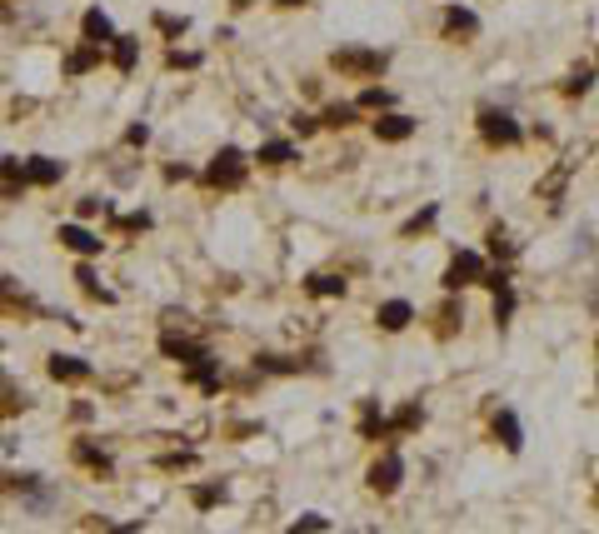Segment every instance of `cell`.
I'll return each mask as SVG.
<instances>
[{
    "instance_id": "1",
    "label": "cell",
    "mask_w": 599,
    "mask_h": 534,
    "mask_svg": "<svg viewBox=\"0 0 599 534\" xmlns=\"http://www.w3.org/2000/svg\"><path fill=\"white\" fill-rule=\"evenodd\" d=\"M245 175H250V155H245L240 145H220V151L210 155V165L200 170V185H205V190H220V195H230V190L245 185Z\"/></svg>"
},
{
    "instance_id": "2",
    "label": "cell",
    "mask_w": 599,
    "mask_h": 534,
    "mask_svg": "<svg viewBox=\"0 0 599 534\" xmlns=\"http://www.w3.org/2000/svg\"><path fill=\"white\" fill-rule=\"evenodd\" d=\"M330 70L345 80H380L390 70V50H374V46H340L330 56Z\"/></svg>"
},
{
    "instance_id": "3",
    "label": "cell",
    "mask_w": 599,
    "mask_h": 534,
    "mask_svg": "<svg viewBox=\"0 0 599 534\" xmlns=\"http://www.w3.org/2000/svg\"><path fill=\"white\" fill-rule=\"evenodd\" d=\"M475 131H479V141H485L489 151H515V145H524V125L515 120V110H505V105H479Z\"/></svg>"
},
{
    "instance_id": "4",
    "label": "cell",
    "mask_w": 599,
    "mask_h": 534,
    "mask_svg": "<svg viewBox=\"0 0 599 534\" xmlns=\"http://www.w3.org/2000/svg\"><path fill=\"white\" fill-rule=\"evenodd\" d=\"M485 265L489 260L479 250H455V255H449V265H445V275H440V290L445 295H459V290H469V285H479Z\"/></svg>"
},
{
    "instance_id": "5",
    "label": "cell",
    "mask_w": 599,
    "mask_h": 534,
    "mask_svg": "<svg viewBox=\"0 0 599 534\" xmlns=\"http://www.w3.org/2000/svg\"><path fill=\"white\" fill-rule=\"evenodd\" d=\"M365 485L374 489V495H400V485H405V455L394 450V445H384V455L370 465V475H365Z\"/></svg>"
},
{
    "instance_id": "6",
    "label": "cell",
    "mask_w": 599,
    "mask_h": 534,
    "mask_svg": "<svg viewBox=\"0 0 599 534\" xmlns=\"http://www.w3.org/2000/svg\"><path fill=\"white\" fill-rule=\"evenodd\" d=\"M56 240L66 245L70 255H80V260H100V255H105V240H100L90 225H85V220H60V225H56Z\"/></svg>"
},
{
    "instance_id": "7",
    "label": "cell",
    "mask_w": 599,
    "mask_h": 534,
    "mask_svg": "<svg viewBox=\"0 0 599 534\" xmlns=\"http://www.w3.org/2000/svg\"><path fill=\"white\" fill-rule=\"evenodd\" d=\"M415 131H420V120H415V115H405V110H380V115L370 120V135H374L380 145H405Z\"/></svg>"
},
{
    "instance_id": "8",
    "label": "cell",
    "mask_w": 599,
    "mask_h": 534,
    "mask_svg": "<svg viewBox=\"0 0 599 534\" xmlns=\"http://www.w3.org/2000/svg\"><path fill=\"white\" fill-rule=\"evenodd\" d=\"M415 319H420V309H415V300H405V295H390V300L374 305V325H380L384 335H405Z\"/></svg>"
},
{
    "instance_id": "9",
    "label": "cell",
    "mask_w": 599,
    "mask_h": 534,
    "mask_svg": "<svg viewBox=\"0 0 599 534\" xmlns=\"http://www.w3.org/2000/svg\"><path fill=\"white\" fill-rule=\"evenodd\" d=\"M20 175H26L30 190H56L60 180H66V160H56V155H26V160H20Z\"/></svg>"
},
{
    "instance_id": "10",
    "label": "cell",
    "mask_w": 599,
    "mask_h": 534,
    "mask_svg": "<svg viewBox=\"0 0 599 534\" xmlns=\"http://www.w3.org/2000/svg\"><path fill=\"white\" fill-rule=\"evenodd\" d=\"M295 160H300V145L290 141V135H270V141L255 145L250 165H260V170H285V165H295Z\"/></svg>"
},
{
    "instance_id": "11",
    "label": "cell",
    "mask_w": 599,
    "mask_h": 534,
    "mask_svg": "<svg viewBox=\"0 0 599 534\" xmlns=\"http://www.w3.org/2000/svg\"><path fill=\"white\" fill-rule=\"evenodd\" d=\"M425 430V404L420 400H405L394 414H384V445H400L405 435Z\"/></svg>"
},
{
    "instance_id": "12",
    "label": "cell",
    "mask_w": 599,
    "mask_h": 534,
    "mask_svg": "<svg viewBox=\"0 0 599 534\" xmlns=\"http://www.w3.org/2000/svg\"><path fill=\"white\" fill-rule=\"evenodd\" d=\"M70 459H75V465H85L95 479H110V475H115L110 450H100V440H90V435H80V440L70 445Z\"/></svg>"
},
{
    "instance_id": "13",
    "label": "cell",
    "mask_w": 599,
    "mask_h": 534,
    "mask_svg": "<svg viewBox=\"0 0 599 534\" xmlns=\"http://www.w3.org/2000/svg\"><path fill=\"white\" fill-rule=\"evenodd\" d=\"M155 350L170 360V365H190V360H200V355H210V345L205 340H190V335H175V330H165V335L155 340Z\"/></svg>"
},
{
    "instance_id": "14",
    "label": "cell",
    "mask_w": 599,
    "mask_h": 534,
    "mask_svg": "<svg viewBox=\"0 0 599 534\" xmlns=\"http://www.w3.org/2000/svg\"><path fill=\"white\" fill-rule=\"evenodd\" d=\"M185 384H195V390H205V394H220L225 370H220L215 350H210V355H200V360H190V365H185Z\"/></svg>"
},
{
    "instance_id": "15",
    "label": "cell",
    "mask_w": 599,
    "mask_h": 534,
    "mask_svg": "<svg viewBox=\"0 0 599 534\" xmlns=\"http://www.w3.org/2000/svg\"><path fill=\"white\" fill-rule=\"evenodd\" d=\"M46 370H50V380H60V384H90L95 380V365L80 355H50Z\"/></svg>"
},
{
    "instance_id": "16",
    "label": "cell",
    "mask_w": 599,
    "mask_h": 534,
    "mask_svg": "<svg viewBox=\"0 0 599 534\" xmlns=\"http://www.w3.org/2000/svg\"><path fill=\"white\" fill-rule=\"evenodd\" d=\"M479 36V16L469 5H459V0H449L445 5V40H475Z\"/></svg>"
},
{
    "instance_id": "17",
    "label": "cell",
    "mask_w": 599,
    "mask_h": 534,
    "mask_svg": "<svg viewBox=\"0 0 599 534\" xmlns=\"http://www.w3.org/2000/svg\"><path fill=\"white\" fill-rule=\"evenodd\" d=\"M479 255H485V260H495V265H510V260L520 255V245H515V235H510L505 220H495V225L485 230V250H479Z\"/></svg>"
},
{
    "instance_id": "18",
    "label": "cell",
    "mask_w": 599,
    "mask_h": 534,
    "mask_svg": "<svg viewBox=\"0 0 599 534\" xmlns=\"http://www.w3.org/2000/svg\"><path fill=\"white\" fill-rule=\"evenodd\" d=\"M489 435H495V445H505V455L524 450V424H520L515 410H499L495 420H489Z\"/></svg>"
},
{
    "instance_id": "19",
    "label": "cell",
    "mask_w": 599,
    "mask_h": 534,
    "mask_svg": "<svg viewBox=\"0 0 599 534\" xmlns=\"http://www.w3.org/2000/svg\"><path fill=\"white\" fill-rule=\"evenodd\" d=\"M80 40H90V46H110L115 40V20L105 16L100 5H85V16H80Z\"/></svg>"
},
{
    "instance_id": "20",
    "label": "cell",
    "mask_w": 599,
    "mask_h": 534,
    "mask_svg": "<svg viewBox=\"0 0 599 534\" xmlns=\"http://www.w3.org/2000/svg\"><path fill=\"white\" fill-rule=\"evenodd\" d=\"M105 56H110V66L121 70V76H135V66H141V36H121V30H115Z\"/></svg>"
},
{
    "instance_id": "21",
    "label": "cell",
    "mask_w": 599,
    "mask_h": 534,
    "mask_svg": "<svg viewBox=\"0 0 599 534\" xmlns=\"http://www.w3.org/2000/svg\"><path fill=\"white\" fill-rule=\"evenodd\" d=\"M345 290H350V280L340 270H315L305 280V295L310 300H345Z\"/></svg>"
},
{
    "instance_id": "22",
    "label": "cell",
    "mask_w": 599,
    "mask_h": 534,
    "mask_svg": "<svg viewBox=\"0 0 599 534\" xmlns=\"http://www.w3.org/2000/svg\"><path fill=\"white\" fill-rule=\"evenodd\" d=\"M320 120V131H355L360 125V110H355V100H330L325 110L315 115Z\"/></svg>"
},
{
    "instance_id": "23",
    "label": "cell",
    "mask_w": 599,
    "mask_h": 534,
    "mask_svg": "<svg viewBox=\"0 0 599 534\" xmlns=\"http://www.w3.org/2000/svg\"><path fill=\"white\" fill-rule=\"evenodd\" d=\"M355 435H360V440H370V445H380V440H384V410H380V400H360Z\"/></svg>"
},
{
    "instance_id": "24",
    "label": "cell",
    "mask_w": 599,
    "mask_h": 534,
    "mask_svg": "<svg viewBox=\"0 0 599 534\" xmlns=\"http://www.w3.org/2000/svg\"><path fill=\"white\" fill-rule=\"evenodd\" d=\"M100 60H105V50H100V46H90V40H80V46H75L70 56H66V66H60V70H66L70 80H80L85 70H95Z\"/></svg>"
},
{
    "instance_id": "25",
    "label": "cell",
    "mask_w": 599,
    "mask_h": 534,
    "mask_svg": "<svg viewBox=\"0 0 599 534\" xmlns=\"http://www.w3.org/2000/svg\"><path fill=\"white\" fill-rule=\"evenodd\" d=\"M435 220H440V200H430V205L415 210V215L400 225V240H425V235L435 230Z\"/></svg>"
},
{
    "instance_id": "26",
    "label": "cell",
    "mask_w": 599,
    "mask_h": 534,
    "mask_svg": "<svg viewBox=\"0 0 599 534\" xmlns=\"http://www.w3.org/2000/svg\"><path fill=\"white\" fill-rule=\"evenodd\" d=\"M355 110L360 115H365V110H374V115H380V110H394V90H384V85H365V90H360L355 95Z\"/></svg>"
},
{
    "instance_id": "27",
    "label": "cell",
    "mask_w": 599,
    "mask_h": 534,
    "mask_svg": "<svg viewBox=\"0 0 599 534\" xmlns=\"http://www.w3.org/2000/svg\"><path fill=\"white\" fill-rule=\"evenodd\" d=\"M435 319H440V325H435V335H440V340L455 335V330L465 325V305H459V295H445V305H440V315H435Z\"/></svg>"
},
{
    "instance_id": "28",
    "label": "cell",
    "mask_w": 599,
    "mask_h": 534,
    "mask_svg": "<svg viewBox=\"0 0 599 534\" xmlns=\"http://www.w3.org/2000/svg\"><path fill=\"white\" fill-rule=\"evenodd\" d=\"M225 495H230V489H225L220 479H215V485H190V505H195L200 515H210L215 505H225Z\"/></svg>"
},
{
    "instance_id": "29",
    "label": "cell",
    "mask_w": 599,
    "mask_h": 534,
    "mask_svg": "<svg viewBox=\"0 0 599 534\" xmlns=\"http://www.w3.org/2000/svg\"><path fill=\"white\" fill-rule=\"evenodd\" d=\"M105 215H110V225L121 230V235H141V230L155 225V215H150V210H131V215H115V205H110Z\"/></svg>"
},
{
    "instance_id": "30",
    "label": "cell",
    "mask_w": 599,
    "mask_h": 534,
    "mask_svg": "<svg viewBox=\"0 0 599 534\" xmlns=\"http://www.w3.org/2000/svg\"><path fill=\"white\" fill-rule=\"evenodd\" d=\"M255 370H260V375H295L300 360H290V355H270V350H265V355H255Z\"/></svg>"
},
{
    "instance_id": "31",
    "label": "cell",
    "mask_w": 599,
    "mask_h": 534,
    "mask_svg": "<svg viewBox=\"0 0 599 534\" xmlns=\"http://www.w3.org/2000/svg\"><path fill=\"white\" fill-rule=\"evenodd\" d=\"M594 90V66L584 60V66H574L570 76H564V95H590Z\"/></svg>"
},
{
    "instance_id": "32",
    "label": "cell",
    "mask_w": 599,
    "mask_h": 534,
    "mask_svg": "<svg viewBox=\"0 0 599 534\" xmlns=\"http://www.w3.org/2000/svg\"><path fill=\"white\" fill-rule=\"evenodd\" d=\"M195 465H200L195 450H165V455H155V469H170V475H175V469H195Z\"/></svg>"
},
{
    "instance_id": "33",
    "label": "cell",
    "mask_w": 599,
    "mask_h": 534,
    "mask_svg": "<svg viewBox=\"0 0 599 534\" xmlns=\"http://www.w3.org/2000/svg\"><path fill=\"white\" fill-rule=\"evenodd\" d=\"M515 305H520L515 285H499L495 290V325H510V319H515Z\"/></svg>"
},
{
    "instance_id": "34",
    "label": "cell",
    "mask_w": 599,
    "mask_h": 534,
    "mask_svg": "<svg viewBox=\"0 0 599 534\" xmlns=\"http://www.w3.org/2000/svg\"><path fill=\"white\" fill-rule=\"evenodd\" d=\"M155 30H160L165 40H180V36L190 30V16H170V10H155Z\"/></svg>"
},
{
    "instance_id": "35",
    "label": "cell",
    "mask_w": 599,
    "mask_h": 534,
    "mask_svg": "<svg viewBox=\"0 0 599 534\" xmlns=\"http://www.w3.org/2000/svg\"><path fill=\"white\" fill-rule=\"evenodd\" d=\"M290 135H295V141H310V135H320L315 110H295V115H290Z\"/></svg>"
},
{
    "instance_id": "36",
    "label": "cell",
    "mask_w": 599,
    "mask_h": 534,
    "mask_svg": "<svg viewBox=\"0 0 599 534\" xmlns=\"http://www.w3.org/2000/svg\"><path fill=\"white\" fill-rule=\"evenodd\" d=\"M110 210V200H100V195H80L75 200V220H95V215H105Z\"/></svg>"
},
{
    "instance_id": "37",
    "label": "cell",
    "mask_w": 599,
    "mask_h": 534,
    "mask_svg": "<svg viewBox=\"0 0 599 534\" xmlns=\"http://www.w3.org/2000/svg\"><path fill=\"white\" fill-rule=\"evenodd\" d=\"M200 60H205L200 50H170L165 66H170V70H200Z\"/></svg>"
},
{
    "instance_id": "38",
    "label": "cell",
    "mask_w": 599,
    "mask_h": 534,
    "mask_svg": "<svg viewBox=\"0 0 599 534\" xmlns=\"http://www.w3.org/2000/svg\"><path fill=\"white\" fill-rule=\"evenodd\" d=\"M325 529H330V519L315 515V509H310V515H300L295 525H290V534H325Z\"/></svg>"
},
{
    "instance_id": "39",
    "label": "cell",
    "mask_w": 599,
    "mask_h": 534,
    "mask_svg": "<svg viewBox=\"0 0 599 534\" xmlns=\"http://www.w3.org/2000/svg\"><path fill=\"white\" fill-rule=\"evenodd\" d=\"M125 145H131V151H145V145H150V125L145 120L125 125Z\"/></svg>"
},
{
    "instance_id": "40",
    "label": "cell",
    "mask_w": 599,
    "mask_h": 534,
    "mask_svg": "<svg viewBox=\"0 0 599 534\" xmlns=\"http://www.w3.org/2000/svg\"><path fill=\"white\" fill-rule=\"evenodd\" d=\"M165 180H170V185H180V180H195V170H190V165H165Z\"/></svg>"
},
{
    "instance_id": "41",
    "label": "cell",
    "mask_w": 599,
    "mask_h": 534,
    "mask_svg": "<svg viewBox=\"0 0 599 534\" xmlns=\"http://www.w3.org/2000/svg\"><path fill=\"white\" fill-rule=\"evenodd\" d=\"M100 529H105V534H141V519H131V525H110V519H105Z\"/></svg>"
},
{
    "instance_id": "42",
    "label": "cell",
    "mask_w": 599,
    "mask_h": 534,
    "mask_svg": "<svg viewBox=\"0 0 599 534\" xmlns=\"http://www.w3.org/2000/svg\"><path fill=\"white\" fill-rule=\"evenodd\" d=\"M280 10H295V5H310V0H275Z\"/></svg>"
},
{
    "instance_id": "43",
    "label": "cell",
    "mask_w": 599,
    "mask_h": 534,
    "mask_svg": "<svg viewBox=\"0 0 599 534\" xmlns=\"http://www.w3.org/2000/svg\"><path fill=\"white\" fill-rule=\"evenodd\" d=\"M230 5H235V10H250V5H255V0H230Z\"/></svg>"
}]
</instances>
